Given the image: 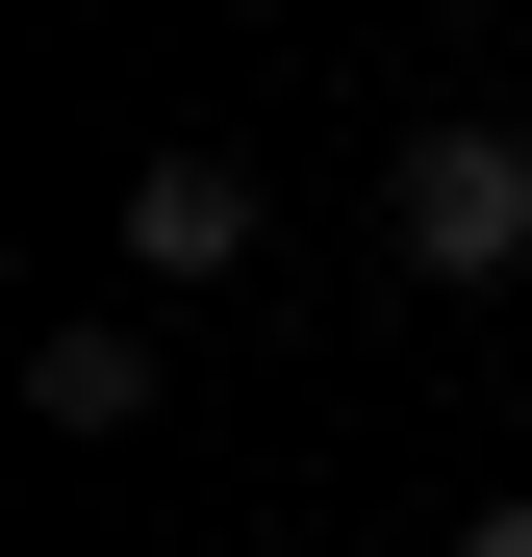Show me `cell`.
Instances as JSON below:
<instances>
[{
    "mask_svg": "<svg viewBox=\"0 0 532 557\" xmlns=\"http://www.w3.org/2000/svg\"><path fill=\"white\" fill-rule=\"evenodd\" d=\"M381 253L431 278V305H507V278H532V127L507 102H431L381 152Z\"/></svg>",
    "mask_w": 532,
    "mask_h": 557,
    "instance_id": "obj_1",
    "label": "cell"
},
{
    "mask_svg": "<svg viewBox=\"0 0 532 557\" xmlns=\"http://www.w3.org/2000/svg\"><path fill=\"white\" fill-rule=\"evenodd\" d=\"M457 557H532V482H507V507H457Z\"/></svg>",
    "mask_w": 532,
    "mask_h": 557,
    "instance_id": "obj_4",
    "label": "cell"
},
{
    "mask_svg": "<svg viewBox=\"0 0 532 557\" xmlns=\"http://www.w3.org/2000/svg\"><path fill=\"white\" fill-rule=\"evenodd\" d=\"M177 406V330L152 305H76V330H26V431H76V456H127Z\"/></svg>",
    "mask_w": 532,
    "mask_h": 557,
    "instance_id": "obj_3",
    "label": "cell"
},
{
    "mask_svg": "<svg viewBox=\"0 0 532 557\" xmlns=\"http://www.w3.org/2000/svg\"><path fill=\"white\" fill-rule=\"evenodd\" d=\"M102 228H127V305H228V278H253V253H280V177H253L228 127H152Z\"/></svg>",
    "mask_w": 532,
    "mask_h": 557,
    "instance_id": "obj_2",
    "label": "cell"
}]
</instances>
